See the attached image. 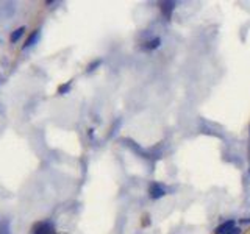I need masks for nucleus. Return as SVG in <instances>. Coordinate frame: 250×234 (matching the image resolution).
Returning a JSON list of instances; mask_svg holds the SVG:
<instances>
[{"label":"nucleus","instance_id":"1","mask_svg":"<svg viewBox=\"0 0 250 234\" xmlns=\"http://www.w3.org/2000/svg\"><path fill=\"white\" fill-rule=\"evenodd\" d=\"M164 194H166V189H164L161 184H152L150 186V197L152 199H160V197H163Z\"/></svg>","mask_w":250,"mask_h":234},{"label":"nucleus","instance_id":"2","mask_svg":"<svg viewBox=\"0 0 250 234\" xmlns=\"http://www.w3.org/2000/svg\"><path fill=\"white\" fill-rule=\"evenodd\" d=\"M232 230H234V222L233 220H228L224 222L222 225H219L216 228V234H228Z\"/></svg>","mask_w":250,"mask_h":234},{"label":"nucleus","instance_id":"3","mask_svg":"<svg viewBox=\"0 0 250 234\" xmlns=\"http://www.w3.org/2000/svg\"><path fill=\"white\" fill-rule=\"evenodd\" d=\"M34 234H55L53 228L49 223H41L36 230H34Z\"/></svg>","mask_w":250,"mask_h":234},{"label":"nucleus","instance_id":"4","mask_svg":"<svg viewBox=\"0 0 250 234\" xmlns=\"http://www.w3.org/2000/svg\"><path fill=\"white\" fill-rule=\"evenodd\" d=\"M24 32H25V28H19V30L11 36V41H17V39L20 38V36H22Z\"/></svg>","mask_w":250,"mask_h":234},{"label":"nucleus","instance_id":"5","mask_svg":"<svg viewBox=\"0 0 250 234\" xmlns=\"http://www.w3.org/2000/svg\"><path fill=\"white\" fill-rule=\"evenodd\" d=\"M158 44H160V39L150 41V42H149V46H147L146 49H155V47H158Z\"/></svg>","mask_w":250,"mask_h":234},{"label":"nucleus","instance_id":"6","mask_svg":"<svg viewBox=\"0 0 250 234\" xmlns=\"http://www.w3.org/2000/svg\"><path fill=\"white\" fill-rule=\"evenodd\" d=\"M36 38H38V33H33V34L30 36V39L27 41V44H25V46H27V47H28V46H32V44H33V41L36 39Z\"/></svg>","mask_w":250,"mask_h":234}]
</instances>
